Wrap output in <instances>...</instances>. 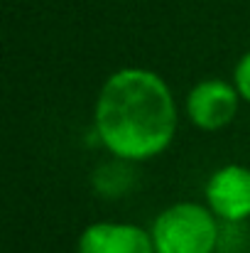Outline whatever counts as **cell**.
Returning a JSON list of instances; mask_svg holds the SVG:
<instances>
[{
  "instance_id": "3",
  "label": "cell",
  "mask_w": 250,
  "mask_h": 253,
  "mask_svg": "<svg viewBox=\"0 0 250 253\" xmlns=\"http://www.w3.org/2000/svg\"><path fill=\"white\" fill-rule=\"evenodd\" d=\"M241 93L233 82L223 79H204L189 88L184 98V111L191 126L206 133L223 130L231 126L241 108Z\"/></svg>"
},
{
  "instance_id": "6",
  "label": "cell",
  "mask_w": 250,
  "mask_h": 253,
  "mask_svg": "<svg viewBox=\"0 0 250 253\" xmlns=\"http://www.w3.org/2000/svg\"><path fill=\"white\" fill-rule=\"evenodd\" d=\"M130 165H133V163H125V160H115V158H113L108 165L98 168L96 174H93V187H96V192L103 194V197H120L123 192H128L130 179H133Z\"/></svg>"
},
{
  "instance_id": "2",
  "label": "cell",
  "mask_w": 250,
  "mask_h": 253,
  "mask_svg": "<svg viewBox=\"0 0 250 253\" xmlns=\"http://www.w3.org/2000/svg\"><path fill=\"white\" fill-rule=\"evenodd\" d=\"M155 253H216L221 246V224L206 204L177 202L162 209L152 226Z\"/></svg>"
},
{
  "instance_id": "7",
  "label": "cell",
  "mask_w": 250,
  "mask_h": 253,
  "mask_svg": "<svg viewBox=\"0 0 250 253\" xmlns=\"http://www.w3.org/2000/svg\"><path fill=\"white\" fill-rule=\"evenodd\" d=\"M233 84L238 88L241 98L250 103V49L236 62V69H233Z\"/></svg>"
},
{
  "instance_id": "1",
  "label": "cell",
  "mask_w": 250,
  "mask_h": 253,
  "mask_svg": "<svg viewBox=\"0 0 250 253\" xmlns=\"http://www.w3.org/2000/svg\"><path fill=\"white\" fill-rule=\"evenodd\" d=\"M177 101L165 79L143 67L113 72L96 96L93 128L110 158L145 163L162 155L177 135Z\"/></svg>"
},
{
  "instance_id": "5",
  "label": "cell",
  "mask_w": 250,
  "mask_h": 253,
  "mask_svg": "<svg viewBox=\"0 0 250 253\" xmlns=\"http://www.w3.org/2000/svg\"><path fill=\"white\" fill-rule=\"evenodd\" d=\"M76 253H155L150 229L128 221H96L79 236Z\"/></svg>"
},
{
  "instance_id": "4",
  "label": "cell",
  "mask_w": 250,
  "mask_h": 253,
  "mask_svg": "<svg viewBox=\"0 0 250 253\" xmlns=\"http://www.w3.org/2000/svg\"><path fill=\"white\" fill-rule=\"evenodd\" d=\"M206 207L223 224H243L250 219V168L223 165L218 168L204 187Z\"/></svg>"
}]
</instances>
